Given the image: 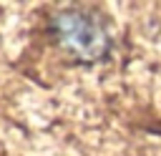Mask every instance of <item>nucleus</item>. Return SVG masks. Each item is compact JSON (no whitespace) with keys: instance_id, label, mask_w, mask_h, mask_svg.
<instances>
[{"instance_id":"f257e3e1","label":"nucleus","mask_w":161,"mask_h":156,"mask_svg":"<svg viewBox=\"0 0 161 156\" xmlns=\"http://www.w3.org/2000/svg\"><path fill=\"white\" fill-rule=\"evenodd\" d=\"M53 30H55L58 40L80 58H96L106 48V35H103L101 25L78 10L58 13L53 20Z\"/></svg>"}]
</instances>
